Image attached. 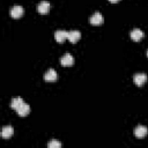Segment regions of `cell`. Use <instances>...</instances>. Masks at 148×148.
<instances>
[{
	"mask_svg": "<svg viewBox=\"0 0 148 148\" xmlns=\"http://www.w3.org/2000/svg\"><path fill=\"white\" fill-rule=\"evenodd\" d=\"M89 22H90V24H92V25H99V24H102V23L104 22V17H103V15H102L101 13L96 12V13H94V14L89 17Z\"/></svg>",
	"mask_w": 148,
	"mask_h": 148,
	"instance_id": "cell-1",
	"label": "cell"
},
{
	"mask_svg": "<svg viewBox=\"0 0 148 148\" xmlns=\"http://www.w3.org/2000/svg\"><path fill=\"white\" fill-rule=\"evenodd\" d=\"M147 80H148V76H147L145 73H136V74H134V76H133L134 83H135L136 86H139V87L143 86V84L147 82Z\"/></svg>",
	"mask_w": 148,
	"mask_h": 148,
	"instance_id": "cell-2",
	"label": "cell"
},
{
	"mask_svg": "<svg viewBox=\"0 0 148 148\" xmlns=\"http://www.w3.org/2000/svg\"><path fill=\"white\" fill-rule=\"evenodd\" d=\"M50 7H51L50 2L46 1V0H43V1H40V2L37 5V12H38L39 14H47L49 10H50Z\"/></svg>",
	"mask_w": 148,
	"mask_h": 148,
	"instance_id": "cell-3",
	"label": "cell"
},
{
	"mask_svg": "<svg viewBox=\"0 0 148 148\" xmlns=\"http://www.w3.org/2000/svg\"><path fill=\"white\" fill-rule=\"evenodd\" d=\"M147 134H148V128H147L146 126L139 125V126H136L135 130H134V135H135V138H138V139H142V138H145Z\"/></svg>",
	"mask_w": 148,
	"mask_h": 148,
	"instance_id": "cell-4",
	"label": "cell"
},
{
	"mask_svg": "<svg viewBox=\"0 0 148 148\" xmlns=\"http://www.w3.org/2000/svg\"><path fill=\"white\" fill-rule=\"evenodd\" d=\"M57 79H58V74L53 68H50L44 74V80L46 82H54V81H57Z\"/></svg>",
	"mask_w": 148,
	"mask_h": 148,
	"instance_id": "cell-5",
	"label": "cell"
},
{
	"mask_svg": "<svg viewBox=\"0 0 148 148\" xmlns=\"http://www.w3.org/2000/svg\"><path fill=\"white\" fill-rule=\"evenodd\" d=\"M60 62H61V66H64V67H69V66H72V65L74 64V58H73L69 53H65V54L61 57Z\"/></svg>",
	"mask_w": 148,
	"mask_h": 148,
	"instance_id": "cell-6",
	"label": "cell"
},
{
	"mask_svg": "<svg viewBox=\"0 0 148 148\" xmlns=\"http://www.w3.org/2000/svg\"><path fill=\"white\" fill-rule=\"evenodd\" d=\"M143 36H145V34H143V31L140 30V29H133V30L131 31V34H130L131 39L134 40V42H139V40H141V39L143 38Z\"/></svg>",
	"mask_w": 148,
	"mask_h": 148,
	"instance_id": "cell-7",
	"label": "cell"
},
{
	"mask_svg": "<svg viewBox=\"0 0 148 148\" xmlns=\"http://www.w3.org/2000/svg\"><path fill=\"white\" fill-rule=\"evenodd\" d=\"M67 37H68V31H66V30H57L54 32V38L58 43L65 42V39H67Z\"/></svg>",
	"mask_w": 148,
	"mask_h": 148,
	"instance_id": "cell-8",
	"label": "cell"
},
{
	"mask_svg": "<svg viewBox=\"0 0 148 148\" xmlns=\"http://www.w3.org/2000/svg\"><path fill=\"white\" fill-rule=\"evenodd\" d=\"M80 38H81V32H80L79 30H71V31H68V37H67V39H68L71 43H76Z\"/></svg>",
	"mask_w": 148,
	"mask_h": 148,
	"instance_id": "cell-9",
	"label": "cell"
},
{
	"mask_svg": "<svg viewBox=\"0 0 148 148\" xmlns=\"http://www.w3.org/2000/svg\"><path fill=\"white\" fill-rule=\"evenodd\" d=\"M23 8L21 6H14L12 9H10V16L13 18H20L22 15H23Z\"/></svg>",
	"mask_w": 148,
	"mask_h": 148,
	"instance_id": "cell-10",
	"label": "cell"
},
{
	"mask_svg": "<svg viewBox=\"0 0 148 148\" xmlns=\"http://www.w3.org/2000/svg\"><path fill=\"white\" fill-rule=\"evenodd\" d=\"M16 112H17L18 116H21V117H25V116H28V114L30 113V106H29L27 103H23V104L16 110Z\"/></svg>",
	"mask_w": 148,
	"mask_h": 148,
	"instance_id": "cell-11",
	"label": "cell"
},
{
	"mask_svg": "<svg viewBox=\"0 0 148 148\" xmlns=\"http://www.w3.org/2000/svg\"><path fill=\"white\" fill-rule=\"evenodd\" d=\"M13 134H14V130H13L12 126H5L1 131V136L3 139H9Z\"/></svg>",
	"mask_w": 148,
	"mask_h": 148,
	"instance_id": "cell-12",
	"label": "cell"
},
{
	"mask_svg": "<svg viewBox=\"0 0 148 148\" xmlns=\"http://www.w3.org/2000/svg\"><path fill=\"white\" fill-rule=\"evenodd\" d=\"M23 103H24V102H23V99H22L21 97H15V98H13L12 102H10V108L14 109V110H17Z\"/></svg>",
	"mask_w": 148,
	"mask_h": 148,
	"instance_id": "cell-13",
	"label": "cell"
},
{
	"mask_svg": "<svg viewBox=\"0 0 148 148\" xmlns=\"http://www.w3.org/2000/svg\"><path fill=\"white\" fill-rule=\"evenodd\" d=\"M47 147H49V148H60V147H61V143H60L59 141H56V140H53V141L49 142Z\"/></svg>",
	"mask_w": 148,
	"mask_h": 148,
	"instance_id": "cell-14",
	"label": "cell"
},
{
	"mask_svg": "<svg viewBox=\"0 0 148 148\" xmlns=\"http://www.w3.org/2000/svg\"><path fill=\"white\" fill-rule=\"evenodd\" d=\"M109 1H110V2H112V3H114V2H118L119 0H109Z\"/></svg>",
	"mask_w": 148,
	"mask_h": 148,
	"instance_id": "cell-15",
	"label": "cell"
},
{
	"mask_svg": "<svg viewBox=\"0 0 148 148\" xmlns=\"http://www.w3.org/2000/svg\"><path fill=\"white\" fill-rule=\"evenodd\" d=\"M147 57H148V51H147Z\"/></svg>",
	"mask_w": 148,
	"mask_h": 148,
	"instance_id": "cell-16",
	"label": "cell"
}]
</instances>
